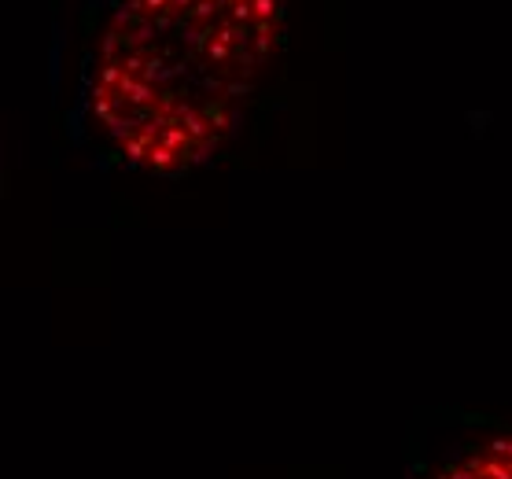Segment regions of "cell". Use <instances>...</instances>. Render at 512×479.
<instances>
[{"label":"cell","mask_w":512,"mask_h":479,"mask_svg":"<svg viewBox=\"0 0 512 479\" xmlns=\"http://www.w3.org/2000/svg\"><path fill=\"white\" fill-rule=\"evenodd\" d=\"M284 52V0H107L78 122L107 163L181 177L233 144Z\"/></svg>","instance_id":"obj_1"},{"label":"cell","mask_w":512,"mask_h":479,"mask_svg":"<svg viewBox=\"0 0 512 479\" xmlns=\"http://www.w3.org/2000/svg\"><path fill=\"white\" fill-rule=\"evenodd\" d=\"M424 479H512V435H483L424 472Z\"/></svg>","instance_id":"obj_2"}]
</instances>
